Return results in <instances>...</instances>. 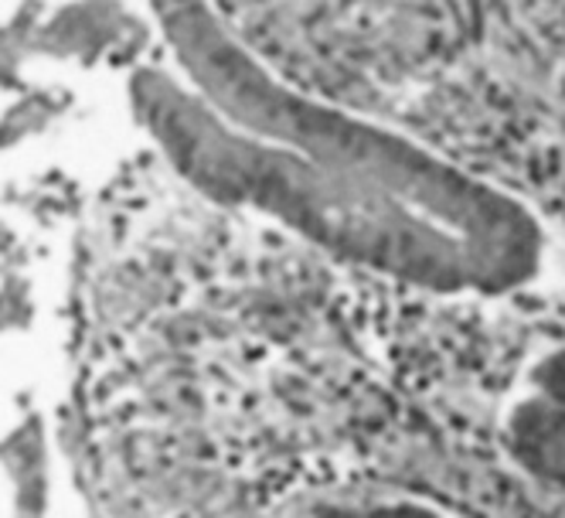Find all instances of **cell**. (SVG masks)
Returning <instances> with one entry per match:
<instances>
[{
  "mask_svg": "<svg viewBox=\"0 0 565 518\" xmlns=\"http://www.w3.org/2000/svg\"><path fill=\"white\" fill-rule=\"evenodd\" d=\"M147 8L160 55L134 72L130 106L194 191L443 297H501L545 269L539 215L501 184L279 78L212 0Z\"/></svg>",
  "mask_w": 565,
  "mask_h": 518,
  "instance_id": "6da1fadb",
  "label": "cell"
},
{
  "mask_svg": "<svg viewBox=\"0 0 565 518\" xmlns=\"http://www.w3.org/2000/svg\"><path fill=\"white\" fill-rule=\"evenodd\" d=\"M504 444L521 471L555 491H565V403L532 392L511 410Z\"/></svg>",
  "mask_w": 565,
  "mask_h": 518,
  "instance_id": "7a4b0ae2",
  "label": "cell"
},
{
  "mask_svg": "<svg viewBox=\"0 0 565 518\" xmlns=\"http://www.w3.org/2000/svg\"><path fill=\"white\" fill-rule=\"evenodd\" d=\"M307 518H447V515L419 501H351V505H320Z\"/></svg>",
  "mask_w": 565,
  "mask_h": 518,
  "instance_id": "3957f363",
  "label": "cell"
},
{
  "mask_svg": "<svg viewBox=\"0 0 565 518\" xmlns=\"http://www.w3.org/2000/svg\"><path fill=\"white\" fill-rule=\"evenodd\" d=\"M535 392L552 395V400L565 403V345L548 351L535 366Z\"/></svg>",
  "mask_w": 565,
  "mask_h": 518,
  "instance_id": "277c9868",
  "label": "cell"
}]
</instances>
